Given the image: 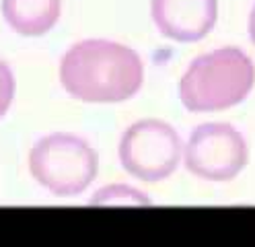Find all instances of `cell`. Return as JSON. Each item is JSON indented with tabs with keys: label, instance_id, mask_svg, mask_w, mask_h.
<instances>
[{
	"label": "cell",
	"instance_id": "1",
	"mask_svg": "<svg viewBox=\"0 0 255 247\" xmlns=\"http://www.w3.org/2000/svg\"><path fill=\"white\" fill-rule=\"evenodd\" d=\"M60 85L83 103H124L144 82V62L130 45L91 37L72 43L60 58Z\"/></svg>",
	"mask_w": 255,
	"mask_h": 247
},
{
	"label": "cell",
	"instance_id": "2",
	"mask_svg": "<svg viewBox=\"0 0 255 247\" xmlns=\"http://www.w3.org/2000/svg\"><path fill=\"white\" fill-rule=\"evenodd\" d=\"M255 85V64L237 45H225L194 58L179 78V101L187 111H225L243 103Z\"/></svg>",
	"mask_w": 255,
	"mask_h": 247
},
{
	"label": "cell",
	"instance_id": "3",
	"mask_svg": "<svg viewBox=\"0 0 255 247\" xmlns=\"http://www.w3.org/2000/svg\"><path fill=\"white\" fill-rule=\"evenodd\" d=\"M27 165L31 177L60 198L83 194L99 171V159L91 142L70 132L41 136L31 146Z\"/></svg>",
	"mask_w": 255,
	"mask_h": 247
},
{
	"label": "cell",
	"instance_id": "4",
	"mask_svg": "<svg viewBox=\"0 0 255 247\" xmlns=\"http://www.w3.org/2000/svg\"><path fill=\"white\" fill-rule=\"evenodd\" d=\"M183 155V142L171 124L146 118L128 126L122 134L118 157L126 173L156 184L175 173Z\"/></svg>",
	"mask_w": 255,
	"mask_h": 247
},
{
	"label": "cell",
	"instance_id": "5",
	"mask_svg": "<svg viewBox=\"0 0 255 247\" xmlns=\"http://www.w3.org/2000/svg\"><path fill=\"white\" fill-rule=\"evenodd\" d=\"M185 167L206 181H231L245 169L249 146L243 132L227 122H206L191 130L181 155Z\"/></svg>",
	"mask_w": 255,
	"mask_h": 247
},
{
	"label": "cell",
	"instance_id": "6",
	"mask_svg": "<svg viewBox=\"0 0 255 247\" xmlns=\"http://www.w3.org/2000/svg\"><path fill=\"white\" fill-rule=\"evenodd\" d=\"M150 16L163 37L196 43L214 29L218 0H150Z\"/></svg>",
	"mask_w": 255,
	"mask_h": 247
},
{
	"label": "cell",
	"instance_id": "7",
	"mask_svg": "<svg viewBox=\"0 0 255 247\" xmlns=\"http://www.w3.org/2000/svg\"><path fill=\"white\" fill-rule=\"evenodd\" d=\"M4 23L21 37L47 35L62 16V0H0Z\"/></svg>",
	"mask_w": 255,
	"mask_h": 247
},
{
	"label": "cell",
	"instance_id": "8",
	"mask_svg": "<svg viewBox=\"0 0 255 247\" xmlns=\"http://www.w3.org/2000/svg\"><path fill=\"white\" fill-rule=\"evenodd\" d=\"M91 204H101V206H114V204H126V206H146L150 204V198L140 192L138 188H132L128 184H111L101 190H97L91 198Z\"/></svg>",
	"mask_w": 255,
	"mask_h": 247
},
{
	"label": "cell",
	"instance_id": "9",
	"mask_svg": "<svg viewBox=\"0 0 255 247\" xmlns=\"http://www.w3.org/2000/svg\"><path fill=\"white\" fill-rule=\"evenodd\" d=\"M17 93V78L10 68V64L0 58V120L8 113Z\"/></svg>",
	"mask_w": 255,
	"mask_h": 247
},
{
	"label": "cell",
	"instance_id": "10",
	"mask_svg": "<svg viewBox=\"0 0 255 247\" xmlns=\"http://www.w3.org/2000/svg\"><path fill=\"white\" fill-rule=\"evenodd\" d=\"M249 37H251V41L255 45V4H253L251 14H249Z\"/></svg>",
	"mask_w": 255,
	"mask_h": 247
}]
</instances>
